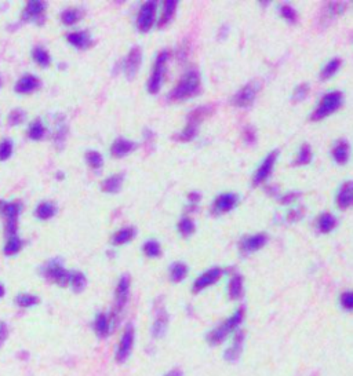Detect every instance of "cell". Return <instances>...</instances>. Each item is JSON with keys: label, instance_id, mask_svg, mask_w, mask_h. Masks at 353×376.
I'll list each match as a JSON object with an SVG mask.
<instances>
[{"label": "cell", "instance_id": "33", "mask_svg": "<svg viewBox=\"0 0 353 376\" xmlns=\"http://www.w3.org/2000/svg\"><path fill=\"white\" fill-rule=\"evenodd\" d=\"M198 130H199L198 124H195V123H192V122H188L186 127L184 128V131L179 132V134H177L174 138L177 139V141L188 142V141H191V139H193L195 136H196V134H198Z\"/></svg>", "mask_w": 353, "mask_h": 376}, {"label": "cell", "instance_id": "10", "mask_svg": "<svg viewBox=\"0 0 353 376\" xmlns=\"http://www.w3.org/2000/svg\"><path fill=\"white\" fill-rule=\"evenodd\" d=\"M245 340H246V335L243 331H236L233 334V338H232L231 344L225 349L224 352V358H225L228 362H236L239 358H240L241 353H243V348H245Z\"/></svg>", "mask_w": 353, "mask_h": 376}, {"label": "cell", "instance_id": "19", "mask_svg": "<svg viewBox=\"0 0 353 376\" xmlns=\"http://www.w3.org/2000/svg\"><path fill=\"white\" fill-rule=\"evenodd\" d=\"M337 204H338L339 208H345L350 207L353 206V181H349V182H345L341 189H339L338 196H337Z\"/></svg>", "mask_w": 353, "mask_h": 376}, {"label": "cell", "instance_id": "24", "mask_svg": "<svg viewBox=\"0 0 353 376\" xmlns=\"http://www.w3.org/2000/svg\"><path fill=\"white\" fill-rule=\"evenodd\" d=\"M68 42L71 43L72 46L76 48H87L90 47V44H91V38H90V35L85 31H80V32H73V33H69L68 36Z\"/></svg>", "mask_w": 353, "mask_h": 376}, {"label": "cell", "instance_id": "42", "mask_svg": "<svg viewBox=\"0 0 353 376\" xmlns=\"http://www.w3.org/2000/svg\"><path fill=\"white\" fill-rule=\"evenodd\" d=\"M178 230L184 237H189L195 232V223L189 218H182L178 223Z\"/></svg>", "mask_w": 353, "mask_h": 376}, {"label": "cell", "instance_id": "20", "mask_svg": "<svg viewBox=\"0 0 353 376\" xmlns=\"http://www.w3.org/2000/svg\"><path fill=\"white\" fill-rule=\"evenodd\" d=\"M112 321H111V317L106 315L105 313H99L97 317H95L94 321V331L98 338H106L111 331H112Z\"/></svg>", "mask_w": 353, "mask_h": 376}, {"label": "cell", "instance_id": "52", "mask_svg": "<svg viewBox=\"0 0 353 376\" xmlns=\"http://www.w3.org/2000/svg\"><path fill=\"white\" fill-rule=\"evenodd\" d=\"M7 335H9V331H7V327L3 321H0V344L5 342V339L7 338Z\"/></svg>", "mask_w": 353, "mask_h": 376}, {"label": "cell", "instance_id": "40", "mask_svg": "<svg viewBox=\"0 0 353 376\" xmlns=\"http://www.w3.org/2000/svg\"><path fill=\"white\" fill-rule=\"evenodd\" d=\"M144 252H145L146 256H149V258H157V256L161 254L160 244L155 240L146 241L145 244H144Z\"/></svg>", "mask_w": 353, "mask_h": 376}, {"label": "cell", "instance_id": "7", "mask_svg": "<svg viewBox=\"0 0 353 376\" xmlns=\"http://www.w3.org/2000/svg\"><path fill=\"white\" fill-rule=\"evenodd\" d=\"M259 90H261V81L258 80L250 81V83L243 85V87L236 93L235 97L232 98V104L235 105V106H237V108H247V106H250V105L254 102Z\"/></svg>", "mask_w": 353, "mask_h": 376}, {"label": "cell", "instance_id": "2", "mask_svg": "<svg viewBox=\"0 0 353 376\" xmlns=\"http://www.w3.org/2000/svg\"><path fill=\"white\" fill-rule=\"evenodd\" d=\"M199 90H200V76L196 71H189L181 77L178 84L170 93L169 99L171 102H181L198 94Z\"/></svg>", "mask_w": 353, "mask_h": 376}, {"label": "cell", "instance_id": "39", "mask_svg": "<svg viewBox=\"0 0 353 376\" xmlns=\"http://www.w3.org/2000/svg\"><path fill=\"white\" fill-rule=\"evenodd\" d=\"M22 247V243L19 240L18 236H11L9 237L7 244L5 245V254L6 255H15Z\"/></svg>", "mask_w": 353, "mask_h": 376}, {"label": "cell", "instance_id": "29", "mask_svg": "<svg viewBox=\"0 0 353 376\" xmlns=\"http://www.w3.org/2000/svg\"><path fill=\"white\" fill-rule=\"evenodd\" d=\"M177 6H178V2H175V0H167V2H165L163 14H161L160 17V21H159V26H160V28L166 26V25L169 24L170 21L173 19Z\"/></svg>", "mask_w": 353, "mask_h": 376}, {"label": "cell", "instance_id": "11", "mask_svg": "<svg viewBox=\"0 0 353 376\" xmlns=\"http://www.w3.org/2000/svg\"><path fill=\"white\" fill-rule=\"evenodd\" d=\"M156 7H157L156 2H146L140 10V14L137 18V26L141 32H148L152 28L153 21H155Z\"/></svg>", "mask_w": 353, "mask_h": 376}, {"label": "cell", "instance_id": "49", "mask_svg": "<svg viewBox=\"0 0 353 376\" xmlns=\"http://www.w3.org/2000/svg\"><path fill=\"white\" fill-rule=\"evenodd\" d=\"M282 15L286 19H288L290 22H295V21H297V13H295V10L292 9V7H290V6H283Z\"/></svg>", "mask_w": 353, "mask_h": 376}, {"label": "cell", "instance_id": "16", "mask_svg": "<svg viewBox=\"0 0 353 376\" xmlns=\"http://www.w3.org/2000/svg\"><path fill=\"white\" fill-rule=\"evenodd\" d=\"M169 313L165 307H157L156 309L155 321L152 324V336L156 339L163 338L169 328Z\"/></svg>", "mask_w": 353, "mask_h": 376}, {"label": "cell", "instance_id": "44", "mask_svg": "<svg viewBox=\"0 0 353 376\" xmlns=\"http://www.w3.org/2000/svg\"><path fill=\"white\" fill-rule=\"evenodd\" d=\"M79 18H80V15H79V11H76V10H66L61 15L62 22L65 25H73Z\"/></svg>", "mask_w": 353, "mask_h": 376}, {"label": "cell", "instance_id": "54", "mask_svg": "<svg viewBox=\"0 0 353 376\" xmlns=\"http://www.w3.org/2000/svg\"><path fill=\"white\" fill-rule=\"evenodd\" d=\"M188 198H189V201L193 203V204H198L199 200H200V194H199V193H196V192L189 193Z\"/></svg>", "mask_w": 353, "mask_h": 376}, {"label": "cell", "instance_id": "8", "mask_svg": "<svg viewBox=\"0 0 353 376\" xmlns=\"http://www.w3.org/2000/svg\"><path fill=\"white\" fill-rule=\"evenodd\" d=\"M44 277L48 278L50 281L56 282L60 287H66L71 284V274L72 272H68L64 269L58 261H51L46 265V268L43 270Z\"/></svg>", "mask_w": 353, "mask_h": 376}, {"label": "cell", "instance_id": "35", "mask_svg": "<svg viewBox=\"0 0 353 376\" xmlns=\"http://www.w3.org/2000/svg\"><path fill=\"white\" fill-rule=\"evenodd\" d=\"M86 284H87V280H86V276L80 272H72L71 274V285L73 288L75 292H82L86 288Z\"/></svg>", "mask_w": 353, "mask_h": 376}, {"label": "cell", "instance_id": "36", "mask_svg": "<svg viewBox=\"0 0 353 376\" xmlns=\"http://www.w3.org/2000/svg\"><path fill=\"white\" fill-rule=\"evenodd\" d=\"M44 126H43V123L40 120H36V122H33L28 128V135L31 139H35V141H39V139H42L43 135H44Z\"/></svg>", "mask_w": 353, "mask_h": 376}, {"label": "cell", "instance_id": "26", "mask_svg": "<svg viewBox=\"0 0 353 376\" xmlns=\"http://www.w3.org/2000/svg\"><path fill=\"white\" fill-rule=\"evenodd\" d=\"M123 179H124L123 174L111 175L109 178L105 179V182L102 184V190L106 193H118L122 189Z\"/></svg>", "mask_w": 353, "mask_h": 376}, {"label": "cell", "instance_id": "37", "mask_svg": "<svg viewBox=\"0 0 353 376\" xmlns=\"http://www.w3.org/2000/svg\"><path fill=\"white\" fill-rule=\"evenodd\" d=\"M312 160V149L311 145H302V148L300 149V153L297 156V160H295V165H305L309 164Z\"/></svg>", "mask_w": 353, "mask_h": 376}, {"label": "cell", "instance_id": "1", "mask_svg": "<svg viewBox=\"0 0 353 376\" xmlns=\"http://www.w3.org/2000/svg\"><path fill=\"white\" fill-rule=\"evenodd\" d=\"M245 320V309L240 307L231 315L228 317L225 321H222L221 324L217 325L215 328H212L207 334V342L211 346H218L225 342V339L229 335L235 334L236 331H239L241 323Z\"/></svg>", "mask_w": 353, "mask_h": 376}, {"label": "cell", "instance_id": "14", "mask_svg": "<svg viewBox=\"0 0 353 376\" xmlns=\"http://www.w3.org/2000/svg\"><path fill=\"white\" fill-rule=\"evenodd\" d=\"M279 151H273L266 156V159L262 161V164L259 165L258 169L255 171L254 178H253V185H254V186H259L262 182H265V181L268 179V177L270 175V172H272L273 165L276 163Z\"/></svg>", "mask_w": 353, "mask_h": 376}, {"label": "cell", "instance_id": "38", "mask_svg": "<svg viewBox=\"0 0 353 376\" xmlns=\"http://www.w3.org/2000/svg\"><path fill=\"white\" fill-rule=\"evenodd\" d=\"M15 303H17L19 307H32V306L38 305L39 298L35 295H31V294H21V295L17 296Z\"/></svg>", "mask_w": 353, "mask_h": 376}, {"label": "cell", "instance_id": "4", "mask_svg": "<svg viewBox=\"0 0 353 376\" xmlns=\"http://www.w3.org/2000/svg\"><path fill=\"white\" fill-rule=\"evenodd\" d=\"M128 295H130V277L127 274H124L120 277L116 287V294H115V307H113L112 315H111V321H112V327L116 325L119 317L124 310V307L127 305Z\"/></svg>", "mask_w": 353, "mask_h": 376}, {"label": "cell", "instance_id": "53", "mask_svg": "<svg viewBox=\"0 0 353 376\" xmlns=\"http://www.w3.org/2000/svg\"><path fill=\"white\" fill-rule=\"evenodd\" d=\"M163 376H184V373L178 368H174V369H170V371L166 372Z\"/></svg>", "mask_w": 353, "mask_h": 376}, {"label": "cell", "instance_id": "28", "mask_svg": "<svg viewBox=\"0 0 353 376\" xmlns=\"http://www.w3.org/2000/svg\"><path fill=\"white\" fill-rule=\"evenodd\" d=\"M317 226H319V230L321 233H330V232L334 230V227L337 226V219L334 215H331L330 212H324L319 216V221H317Z\"/></svg>", "mask_w": 353, "mask_h": 376}, {"label": "cell", "instance_id": "25", "mask_svg": "<svg viewBox=\"0 0 353 376\" xmlns=\"http://www.w3.org/2000/svg\"><path fill=\"white\" fill-rule=\"evenodd\" d=\"M333 157L338 164H345L349 159V143L346 141H339L333 149Z\"/></svg>", "mask_w": 353, "mask_h": 376}, {"label": "cell", "instance_id": "30", "mask_svg": "<svg viewBox=\"0 0 353 376\" xmlns=\"http://www.w3.org/2000/svg\"><path fill=\"white\" fill-rule=\"evenodd\" d=\"M135 236V229L134 227H124L122 230H119L115 233L112 239V243L115 245H122L126 244L128 241L131 240L132 237Z\"/></svg>", "mask_w": 353, "mask_h": 376}, {"label": "cell", "instance_id": "13", "mask_svg": "<svg viewBox=\"0 0 353 376\" xmlns=\"http://www.w3.org/2000/svg\"><path fill=\"white\" fill-rule=\"evenodd\" d=\"M221 276H222L221 268L208 269L207 272L202 273V274L196 278V281L193 282L192 291L200 292V291H203V290H206V288L211 287L212 284H215V282L221 278Z\"/></svg>", "mask_w": 353, "mask_h": 376}, {"label": "cell", "instance_id": "32", "mask_svg": "<svg viewBox=\"0 0 353 376\" xmlns=\"http://www.w3.org/2000/svg\"><path fill=\"white\" fill-rule=\"evenodd\" d=\"M57 207L52 204V203L44 201L42 204H39L38 208H36V216L39 219H50L52 216L56 215Z\"/></svg>", "mask_w": 353, "mask_h": 376}, {"label": "cell", "instance_id": "6", "mask_svg": "<svg viewBox=\"0 0 353 376\" xmlns=\"http://www.w3.org/2000/svg\"><path fill=\"white\" fill-rule=\"evenodd\" d=\"M19 211H21L19 203H6L5 200H0V215L6 218V235H7V237L17 236Z\"/></svg>", "mask_w": 353, "mask_h": 376}, {"label": "cell", "instance_id": "56", "mask_svg": "<svg viewBox=\"0 0 353 376\" xmlns=\"http://www.w3.org/2000/svg\"><path fill=\"white\" fill-rule=\"evenodd\" d=\"M0 84H2V81H0Z\"/></svg>", "mask_w": 353, "mask_h": 376}, {"label": "cell", "instance_id": "18", "mask_svg": "<svg viewBox=\"0 0 353 376\" xmlns=\"http://www.w3.org/2000/svg\"><path fill=\"white\" fill-rule=\"evenodd\" d=\"M39 87H40V80H39L36 76L25 75L17 81L15 91L18 94H31L35 90H38Z\"/></svg>", "mask_w": 353, "mask_h": 376}, {"label": "cell", "instance_id": "45", "mask_svg": "<svg viewBox=\"0 0 353 376\" xmlns=\"http://www.w3.org/2000/svg\"><path fill=\"white\" fill-rule=\"evenodd\" d=\"M25 112L21 109H15L13 112H10L9 114V124L10 126H18L24 122Z\"/></svg>", "mask_w": 353, "mask_h": 376}, {"label": "cell", "instance_id": "48", "mask_svg": "<svg viewBox=\"0 0 353 376\" xmlns=\"http://www.w3.org/2000/svg\"><path fill=\"white\" fill-rule=\"evenodd\" d=\"M308 91H309V85L308 84L298 85L295 91H294V94H292V98H294L295 102H300V101H302L308 95Z\"/></svg>", "mask_w": 353, "mask_h": 376}, {"label": "cell", "instance_id": "9", "mask_svg": "<svg viewBox=\"0 0 353 376\" xmlns=\"http://www.w3.org/2000/svg\"><path fill=\"white\" fill-rule=\"evenodd\" d=\"M134 339H135L134 327L131 324H128L124 328V332H123L122 338H120V342H119L118 350H116V361L120 362V364L127 361V358L131 354L132 346H134Z\"/></svg>", "mask_w": 353, "mask_h": 376}, {"label": "cell", "instance_id": "43", "mask_svg": "<svg viewBox=\"0 0 353 376\" xmlns=\"http://www.w3.org/2000/svg\"><path fill=\"white\" fill-rule=\"evenodd\" d=\"M11 153H13V142L9 139L0 142V161L7 160Z\"/></svg>", "mask_w": 353, "mask_h": 376}, {"label": "cell", "instance_id": "47", "mask_svg": "<svg viewBox=\"0 0 353 376\" xmlns=\"http://www.w3.org/2000/svg\"><path fill=\"white\" fill-rule=\"evenodd\" d=\"M327 10H329L330 14L334 17V15H339L341 13H344L345 5L342 2H329Z\"/></svg>", "mask_w": 353, "mask_h": 376}, {"label": "cell", "instance_id": "46", "mask_svg": "<svg viewBox=\"0 0 353 376\" xmlns=\"http://www.w3.org/2000/svg\"><path fill=\"white\" fill-rule=\"evenodd\" d=\"M339 302L345 310H353V291L344 292L339 298Z\"/></svg>", "mask_w": 353, "mask_h": 376}, {"label": "cell", "instance_id": "34", "mask_svg": "<svg viewBox=\"0 0 353 376\" xmlns=\"http://www.w3.org/2000/svg\"><path fill=\"white\" fill-rule=\"evenodd\" d=\"M32 56L35 61L38 62L39 65L43 66V68H47L51 64V58H50V54H48L44 48L42 47H35L32 51Z\"/></svg>", "mask_w": 353, "mask_h": 376}, {"label": "cell", "instance_id": "22", "mask_svg": "<svg viewBox=\"0 0 353 376\" xmlns=\"http://www.w3.org/2000/svg\"><path fill=\"white\" fill-rule=\"evenodd\" d=\"M245 292V284H243V277L239 274H235L233 277L229 280V285H228V295L232 301L240 299L241 295Z\"/></svg>", "mask_w": 353, "mask_h": 376}, {"label": "cell", "instance_id": "23", "mask_svg": "<svg viewBox=\"0 0 353 376\" xmlns=\"http://www.w3.org/2000/svg\"><path fill=\"white\" fill-rule=\"evenodd\" d=\"M44 9H46V5L43 2H28V5L22 11V19L24 21L36 19L43 14Z\"/></svg>", "mask_w": 353, "mask_h": 376}, {"label": "cell", "instance_id": "12", "mask_svg": "<svg viewBox=\"0 0 353 376\" xmlns=\"http://www.w3.org/2000/svg\"><path fill=\"white\" fill-rule=\"evenodd\" d=\"M142 61V51L140 47H132L128 52V55L126 56L124 60V65H123V69H124V75L127 77L128 80H132L135 75L140 71V66H141Z\"/></svg>", "mask_w": 353, "mask_h": 376}, {"label": "cell", "instance_id": "5", "mask_svg": "<svg viewBox=\"0 0 353 376\" xmlns=\"http://www.w3.org/2000/svg\"><path fill=\"white\" fill-rule=\"evenodd\" d=\"M170 58V52L167 50H163V51L157 55L155 62V66H153V72H152V76L149 81H148V91L151 94H156L161 87V83H163V79H165L166 71H167V62H169Z\"/></svg>", "mask_w": 353, "mask_h": 376}, {"label": "cell", "instance_id": "51", "mask_svg": "<svg viewBox=\"0 0 353 376\" xmlns=\"http://www.w3.org/2000/svg\"><path fill=\"white\" fill-rule=\"evenodd\" d=\"M300 196H301L300 193H292V192H290V193H287V194H284V196H283V197L280 198V203H283V204H288V203L294 201V200H295V198L300 197Z\"/></svg>", "mask_w": 353, "mask_h": 376}, {"label": "cell", "instance_id": "17", "mask_svg": "<svg viewBox=\"0 0 353 376\" xmlns=\"http://www.w3.org/2000/svg\"><path fill=\"white\" fill-rule=\"evenodd\" d=\"M266 243H268V236L265 235V233H258V235L246 237L243 243H241V252L246 255L255 252V251L262 248Z\"/></svg>", "mask_w": 353, "mask_h": 376}, {"label": "cell", "instance_id": "3", "mask_svg": "<svg viewBox=\"0 0 353 376\" xmlns=\"http://www.w3.org/2000/svg\"><path fill=\"white\" fill-rule=\"evenodd\" d=\"M342 101H344V97H342V94L339 91H333V93L325 94L320 99L319 106L312 113L311 120H313V122H320V120H323V119L330 116V114H333L342 105Z\"/></svg>", "mask_w": 353, "mask_h": 376}, {"label": "cell", "instance_id": "55", "mask_svg": "<svg viewBox=\"0 0 353 376\" xmlns=\"http://www.w3.org/2000/svg\"><path fill=\"white\" fill-rule=\"evenodd\" d=\"M3 295H5V287H3V285L0 284V298H2Z\"/></svg>", "mask_w": 353, "mask_h": 376}, {"label": "cell", "instance_id": "15", "mask_svg": "<svg viewBox=\"0 0 353 376\" xmlns=\"http://www.w3.org/2000/svg\"><path fill=\"white\" fill-rule=\"evenodd\" d=\"M236 204H237V196L235 193H224L212 203V215H222V214L232 211Z\"/></svg>", "mask_w": 353, "mask_h": 376}, {"label": "cell", "instance_id": "50", "mask_svg": "<svg viewBox=\"0 0 353 376\" xmlns=\"http://www.w3.org/2000/svg\"><path fill=\"white\" fill-rule=\"evenodd\" d=\"M304 215H305V212H304V208L292 210V211H290L287 214V221L288 222H298Z\"/></svg>", "mask_w": 353, "mask_h": 376}, {"label": "cell", "instance_id": "21", "mask_svg": "<svg viewBox=\"0 0 353 376\" xmlns=\"http://www.w3.org/2000/svg\"><path fill=\"white\" fill-rule=\"evenodd\" d=\"M135 149V143L131 141H127V139H123V138H119L116 141L113 142L112 148H111V153H112L115 157H124L127 156L130 152H132Z\"/></svg>", "mask_w": 353, "mask_h": 376}, {"label": "cell", "instance_id": "41", "mask_svg": "<svg viewBox=\"0 0 353 376\" xmlns=\"http://www.w3.org/2000/svg\"><path fill=\"white\" fill-rule=\"evenodd\" d=\"M86 159H87V163L91 168L94 169H98L102 167L104 164V159H102V156L101 153L95 151H91V152H87V155H86Z\"/></svg>", "mask_w": 353, "mask_h": 376}, {"label": "cell", "instance_id": "31", "mask_svg": "<svg viewBox=\"0 0 353 376\" xmlns=\"http://www.w3.org/2000/svg\"><path fill=\"white\" fill-rule=\"evenodd\" d=\"M341 64H342L341 58H334V60H331V61L321 69L320 72L321 80H329V79H331V77L338 72V69L341 68Z\"/></svg>", "mask_w": 353, "mask_h": 376}, {"label": "cell", "instance_id": "27", "mask_svg": "<svg viewBox=\"0 0 353 376\" xmlns=\"http://www.w3.org/2000/svg\"><path fill=\"white\" fill-rule=\"evenodd\" d=\"M188 276V266L182 262H175L170 268V278L173 282H181Z\"/></svg>", "mask_w": 353, "mask_h": 376}]
</instances>
